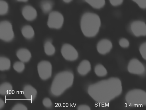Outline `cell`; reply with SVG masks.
<instances>
[{
	"mask_svg": "<svg viewBox=\"0 0 146 110\" xmlns=\"http://www.w3.org/2000/svg\"><path fill=\"white\" fill-rule=\"evenodd\" d=\"M122 89L120 80L117 78L112 77L90 85L88 92L94 101L99 103H105L119 96Z\"/></svg>",
	"mask_w": 146,
	"mask_h": 110,
	"instance_id": "obj_1",
	"label": "cell"
},
{
	"mask_svg": "<svg viewBox=\"0 0 146 110\" xmlns=\"http://www.w3.org/2000/svg\"><path fill=\"white\" fill-rule=\"evenodd\" d=\"M101 24V19L98 15L92 12H86L81 17V30L85 36L92 38L98 33Z\"/></svg>",
	"mask_w": 146,
	"mask_h": 110,
	"instance_id": "obj_2",
	"label": "cell"
},
{
	"mask_svg": "<svg viewBox=\"0 0 146 110\" xmlns=\"http://www.w3.org/2000/svg\"><path fill=\"white\" fill-rule=\"evenodd\" d=\"M74 79L73 73L69 71L60 72L56 74L52 81L50 88L51 94L58 96L72 85Z\"/></svg>",
	"mask_w": 146,
	"mask_h": 110,
	"instance_id": "obj_3",
	"label": "cell"
},
{
	"mask_svg": "<svg viewBox=\"0 0 146 110\" xmlns=\"http://www.w3.org/2000/svg\"><path fill=\"white\" fill-rule=\"evenodd\" d=\"M125 99L129 105L131 107L146 105V92L140 89L132 90L126 94Z\"/></svg>",
	"mask_w": 146,
	"mask_h": 110,
	"instance_id": "obj_4",
	"label": "cell"
},
{
	"mask_svg": "<svg viewBox=\"0 0 146 110\" xmlns=\"http://www.w3.org/2000/svg\"><path fill=\"white\" fill-rule=\"evenodd\" d=\"M12 25L9 21H4L0 23V38L5 42H9L14 38Z\"/></svg>",
	"mask_w": 146,
	"mask_h": 110,
	"instance_id": "obj_5",
	"label": "cell"
},
{
	"mask_svg": "<svg viewBox=\"0 0 146 110\" xmlns=\"http://www.w3.org/2000/svg\"><path fill=\"white\" fill-rule=\"evenodd\" d=\"M64 18L62 14L57 11H53L49 14L47 21L48 27L51 28L59 29L62 26Z\"/></svg>",
	"mask_w": 146,
	"mask_h": 110,
	"instance_id": "obj_6",
	"label": "cell"
},
{
	"mask_svg": "<svg viewBox=\"0 0 146 110\" xmlns=\"http://www.w3.org/2000/svg\"><path fill=\"white\" fill-rule=\"evenodd\" d=\"M37 70L39 76L42 80L48 79L51 76L52 66L48 61L43 60L40 62L37 65Z\"/></svg>",
	"mask_w": 146,
	"mask_h": 110,
	"instance_id": "obj_7",
	"label": "cell"
},
{
	"mask_svg": "<svg viewBox=\"0 0 146 110\" xmlns=\"http://www.w3.org/2000/svg\"><path fill=\"white\" fill-rule=\"evenodd\" d=\"M61 52L63 57L67 60L74 61L78 58V54L77 50L70 44H64L62 47Z\"/></svg>",
	"mask_w": 146,
	"mask_h": 110,
	"instance_id": "obj_8",
	"label": "cell"
},
{
	"mask_svg": "<svg viewBox=\"0 0 146 110\" xmlns=\"http://www.w3.org/2000/svg\"><path fill=\"white\" fill-rule=\"evenodd\" d=\"M127 70L131 73L138 75L143 74L145 72L143 65L136 58L133 59L130 61L127 66Z\"/></svg>",
	"mask_w": 146,
	"mask_h": 110,
	"instance_id": "obj_9",
	"label": "cell"
},
{
	"mask_svg": "<svg viewBox=\"0 0 146 110\" xmlns=\"http://www.w3.org/2000/svg\"><path fill=\"white\" fill-rule=\"evenodd\" d=\"M131 28L133 33L136 36H146V24L143 21H133L131 25Z\"/></svg>",
	"mask_w": 146,
	"mask_h": 110,
	"instance_id": "obj_10",
	"label": "cell"
},
{
	"mask_svg": "<svg viewBox=\"0 0 146 110\" xmlns=\"http://www.w3.org/2000/svg\"><path fill=\"white\" fill-rule=\"evenodd\" d=\"M112 48L111 42L107 39H103L100 40L97 45L98 52L102 55L106 54L110 52Z\"/></svg>",
	"mask_w": 146,
	"mask_h": 110,
	"instance_id": "obj_11",
	"label": "cell"
},
{
	"mask_svg": "<svg viewBox=\"0 0 146 110\" xmlns=\"http://www.w3.org/2000/svg\"><path fill=\"white\" fill-rule=\"evenodd\" d=\"M22 14L24 18L29 21H32L34 20L37 15L36 10L30 5L25 6L23 8Z\"/></svg>",
	"mask_w": 146,
	"mask_h": 110,
	"instance_id": "obj_12",
	"label": "cell"
},
{
	"mask_svg": "<svg viewBox=\"0 0 146 110\" xmlns=\"http://www.w3.org/2000/svg\"><path fill=\"white\" fill-rule=\"evenodd\" d=\"M23 93L25 98L27 100L33 101L36 98L37 92L36 90L31 85H25L23 89Z\"/></svg>",
	"mask_w": 146,
	"mask_h": 110,
	"instance_id": "obj_13",
	"label": "cell"
},
{
	"mask_svg": "<svg viewBox=\"0 0 146 110\" xmlns=\"http://www.w3.org/2000/svg\"><path fill=\"white\" fill-rule=\"evenodd\" d=\"M91 68V65L89 61L85 60L81 62L77 67V70L80 74L85 76L90 71Z\"/></svg>",
	"mask_w": 146,
	"mask_h": 110,
	"instance_id": "obj_14",
	"label": "cell"
},
{
	"mask_svg": "<svg viewBox=\"0 0 146 110\" xmlns=\"http://www.w3.org/2000/svg\"><path fill=\"white\" fill-rule=\"evenodd\" d=\"M16 55L20 60L23 62H27L30 60L31 54L28 49L22 48L18 50L16 53Z\"/></svg>",
	"mask_w": 146,
	"mask_h": 110,
	"instance_id": "obj_15",
	"label": "cell"
},
{
	"mask_svg": "<svg viewBox=\"0 0 146 110\" xmlns=\"http://www.w3.org/2000/svg\"><path fill=\"white\" fill-rule=\"evenodd\" d=\"M22 35L25 38L28 39L32 38L35 35V32L33 28L30 25L24 26L21 29Z\"/></svg>",
	"mask_w": 146,
	"mask_h": 110,
	"instance_id": "obj_16",
	"label": "cell"
},
{
	"mask_svg": "<svg viewBox=\"0 0 146 110\" xmlns=\"http://www.w3.org/2000/svg\"><path fill=\"white\" fill-rule=\"evenodd\" d=\"M13 88L9 83L5 82L2 83L0 86V94L3 95L11 94Z\"/></svg>",
	"mask_w": 146,
	"mask_h": 110,
	"instance_id": "obj_17",
	"label": "cell"
},
{
	"mask_svg": "<svg viewBox=\"0 0 146 110\" xmlns=\"http://www.w3.org/2000/svg\"><path fill=\"white\" fill-rule=\"evenodd\" d=\"M92 7L96 9H100L105 4V0H84Z\"/></svg>",
	"mask_w": 146,
	"mask_h": 110,
	"instance_id": "obj_18",
	"label": "cell"
},
{
	"mask_svg": "<svg viewBox=\"0 0 146 110\" xmlns=\"http://www.w3.org/2000/svg\"><path fill=\"white\" fill-rule=\"evenodd\" d=\"M11 66V62L8 58L1 57L0 58V70L5 71L9 70Z\"/></svg>",
	"mask_w": 146,
	"mask_h": 110,
	"instance_id": "obj_19",
	"label": "cell"
},
{
	"mask_svg": "<svg viewBox=\"0 0 146 110\" xmlns=\"http://www.w3.org/2000/svg\"><path fill=\"white\" fill-rule=\"evenodd\" d=\"M44 48L45 53L48 55H52L55 52V47L50 41L48 40L45 42L44 45Z\"/></svg>",
	"mask_w": 146,
	"mask_h": 110,
	"instance_id": "obj_20",
	"label": "cell"
},
{
	"mask_svg": "<svg viewBox=\"0 0 146 110\" xmlns=\"http://www.w3.org/2000/svg\"><path fill=\"white\" fill-rule=\"evenodd\" d=\"M94 72L99 77H104L107 74V71L106 68L102 64H97L94 68Z\"/></svg>",
	"mask_w": 146,
	"mask_h": 110,
	"instance_id": "obj_21",
	"label": "cell"
},
{
	"mask_svg": "<svg viewBox=\"0 0 146 110\" xmlns=\"http://www.w3.org/2000/svg\"><path fill=\"white\" fill-rule=\"evenodd\" d=\"M40 5L41 9L44 13H47L52 10L53 3L49 0H44L41 2Z\"/></svg>",
	"mask_w": 146,
	"mask_h": 110,
	"instance_id": "obj_22",
	"label": "cell"
},
{
	"mask_svg": "<svg viewBox=\"0 0 146 110\" xmlns=\"http://www.w3.org/2000/svg\"><path fill=\"white\" fill-rule=\"evenodd\" d=\"M8 5L5 1L1 0L0 1V15H4L7 13L8 10Z\"/></svg>",
	"mask_w": 146,
	"mask_h": 110,
	"instance_id": "obj_23",
	"label": "cell"
},
{
	"mask_svg": "<svg viewBox=\"0 0 146 110\" xmlns=\"http://www.w3.org/2000/svg\"><path fill=\"white\" fill-rule=\"evenodd\" d=\"M13 68L17 72L20 73L24 70L25 65L22 62H16L14 64Z\"/></svg>",
	"mask_w": 146,
	"mask_h": 110,
	"instance_id": "obj_24",
	"label": "cell"
},
{
	"mask_svg": "<svg viewBox=\"0 0 146 110\" xmlns=\"http://www.w3.org/2000/svg\"><path fill=\"white\" fill-rule=\"evenodd\" d=\"M139 50L143 58L146 60V42L141 44Z\"/></svg>",
	"mask_w": 146,
	"mask_h": 110,
	"instance_id": "obj_25",
	"label": "cell"
},
{
	"mask_svg": "<svg viewBox=\"0 0 146 110\" xmlns=\"http://www.w3.org/2000/svg\"><path fill=\"white\" fill-rule=\"evenodd\" d=\"M120 46L122 48H126L129 46V42L128 40L125 38H121L119 41Z\"/></svg>",
	"mask_w": 146,
	"mask_h": 110,
	"instance_id": "obj_26",
	"label": "cell"
},
{
	"mask_svg": "<svg viewBox=\"0 0 146 110\" xmlns=\"http://www.w3.org/2000/svg\"><path fill=\"white\" fill-rule=\"evenodd\" d=\"M13 110H27V109L24 105L21 103H17L15 104L11 109Z\"/></svg>",
	"mask_w": 146,
	"mask_h": 110,
	"instance_id": "obj_27",
	"label": "cell"
},
{
	"mask_svg": "<svg viewBox=\"0 0 146 110\" xmlns=\"http://www.w3.org/2000/svg\"><path fill=\"white\" fill-rule=\"evenodd\" d=\"M44 105L47 108H50L52 106V103L50 99L48 98H44L42 101Z\"/></svg>",
	"mask_w": 146,
	"mask_h": 110,
	"instance_id": "obj_28",
	"label": "cell"
},
{
	"mask_svg": "<svg viewBox=\"0 0 146 110\" xmlns=\"http://www.w3.org/2000/svg\"><path fill=\"white\" fill-rule=\"evenodd\" d=\"M142 9L146 8V0H132Z\"/></svg>",
	"mask_w": 146,
	"mask_h": 110,
	"instance_id": "obj_29",
	"label": "cell"
},
{
	"mask_svg": "<svg viewBox=\"0 0 146 110\" xmlns=\"http://www.w3.org/2000/svg\"><path fill=\"white\" fill-rule=\"evenodd\" d=\"M123 0H109L110 4L113 6H117L121 5Z\"/></svg>",
	"mask_w": 146,
	"mask_h": 110,
	"instance_id": "obj_30",
	"label": "cell"
},
{
	"mask_svg": "<svg viewBox=\"0 0 146 110\" xmlns=\"http://www.w3.org/2000/svg\"><path fill=\"white\" fill-rule=\"evenodd\" d=\"M78 110H90V107L86 105H81L78 106L77 107Z\"/></svg>",
	"mask_w": 146,
	"mask_h": 110,
	"instance_id": "obj_31",
	"label": "cell"
},
{
	"mask_svg": "<svg viewBox=\"0 0 146 110\" xmlns=\"http://www.w3.org/2000/svg\"><path fill=\"white\" fill-rule=\"evenodd\" d=\"M5 103L4 101L1 99L0 100V109H1L4 106Z\"/></svg>",
	"mask_w": 146,
	"mask_h": 110,
	"instance_id": "obj_32",
	"label": "cell"
},
{
	"mask_svg": "<svg viewBox=\"0 0 146 110\" xmlns=\"http://www.w3.org/2000/svg\"><path fill=\"white\" fill-rule=\"evenodd\" d=\"M73 0H63V1L65 3H68L71 2Z\"/></svg>",
	"mask_w": 146,
	"mask_h": 110,
	"instance_id": "obj_33",
	"label": "cell"
},
{
	"mask_svg": "<svg viewBox=\"0 0 146 110\" xmlns=\"http://www.w3.org/2000/svg\"><path fill=\"white\" fill-rule=\"evenodd\" d=\"M18 1H22V2H26L28 0H17Z\"/></svg>",
	"mask_w": 146,
	"mask_h": 110,
	"instance_id": "obj_34",
	"label": "cell"
}]
</instances>
